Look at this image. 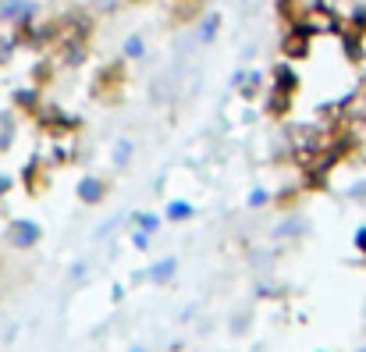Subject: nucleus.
I'll list each match as a JSON object with an SVG mask.
<instances>
[{
    "label": "nucleus",
    "mask_w": 366,
    "mask_h": 352,
    "mask_svg": "<svg viewBox=\"0 0 366 352\" xmlns=\"http://www.w3.org/2000/svg\"><path fill=\"white\" fill-rule=\"evenodd\" d=\"M128 160H132V139H118V143H114V164L125 167Z\"/></svg>",
    "instance_id": "obj_8"
},
{
    "label": "nucleus",
    "mask_w": 366,
    "mask_h": 352,
    "mask_svg": "<svg viewBox=\"0 0 366 352\" xmlns=\"http://www.w3.org/2000/svg\"><path fill=\"white\" fill-rule=\"evenodd\" d=\"M167 217H171V221H189V217H192V203H185V199H174V203L167 207Z\"/></svg>",
    "instance_id": "obj_9"
},
{
    "label": "nucleus",
    "mask_w": 366,
    "mask_h": 352,
    "mask_svg": "<svg viewBox=\"0 0 366 352\" xmlns=\"http://www.w3.org/2000/svg\"><path fill=\"white\" fill-rule=\"evenodd\" d=\"M299 231H306V221H302V217L284 221V224H277V228H274V235H277V238H284V235H299Z\"/></svg>",
    "instance_id": "obj_10"
},
{
    "label": "nucleus",
    "mask_w": 366,
    "mask_h": 352,
    "mask_svg": "<svg viewBox=\"0 0 366 352\" xmlns=\"http://www.w3.org/2000/svg\"><path fill=\"white\" fill-rule=\"evenodd\" d=\"M217 29H221V18H217V15H206V18H203V26H199V40H203V43H210V40L217 36Z\"/></svg>",
    "instance_id": "obj_6"
},
{
    "label": "nucleus",
    "mask_w": 366,
    "mask_h": 352,
    "mask_svg": "<svg viewBox=\"0 0 366 352\" xmlns=\"http://www.w3.org/2000/svg\"><path fill=\"white\" fill-rule=\"evenodd\" d=\"M8 185H11V178H4V175H0V192H8Z\"/></svg>",
    "instance_id": "obj_17"
},
{
    "label": "nucleus",
    "mask_w": 366,
    "mask_h": 352,
    "mask_svg": "<svg viewBox=\"0 0 366 352\" xmlns=\"http://www.w3.org/2000/svg\"><path fill=\"white\" fill-rule=\"evenodd\" d=\"M0 15L22 22V18H29V15H33V4H29V0H4V4H0Z\"/></svg>",
    "instance_id": "obj_2"
},
{
    "label": "nucleus",
    "mask_w": 366,
    "mask_h": 352,
    "mask_svg": "<svg viewBox=\"0 0 366 352\" xmlns=\"http://www.w3.org/2000/svg\"><path fill=\"white\" fill-rule=\"evenodd\" d=\"M11 238H15V246H18V249H29V246H36V242H40V224H33V221H15Z\"/></svg>",
    "instance_id": "obj_1"
},
{
    "label": "nucleus",
    "mask_w": 366,
    "mask_h": 352,
    "mask_svg": "<svg viewBox=\"0 0 366 352\" xmlns=\"http://www.w3.org/2000/svg\"><path fill=\"white\" fill-rule=\"evenodd\" d=\"M174 270H178V260H171V256H167V260H160V263H153V267H150V277H153V281H167Z\"/></svg>",
    "instance_id": "obj_5"
},
{
    "label": "nucleus",
    "mask_w": 366,
    "mask_h": 352,
    "mask_svg": "<svg viewBox=\"0 0 366 352\" xmlns=\"http://www.w3.org/2000/svg\"><path fill=\"white\" fill-rule=\"evenodd\" d=\"M352 246H355L359 253H366V224H359V228H355V235H352Z\"/></svg>",
    "instance_id": "obj_14"
},
{
    "label": "nucleus",
    "mask_w": 366,
    "mask_h": 352,
    "mask_svg": "<svg viewBox=\"0 0 366 352\" xmlns=\"http://www.w3.org/2000/svg\"><path fill=\"white\" fill-rule=\"evenodd\" d=\"M352 199H366V182H359V185L352 189Z\"/></svg>",
    "instance_id": "obj_16"
},
{
    "label": "nucleus",
    "mask_w": 366,
    "mask_h": 352,
    "mask_svg": "<svg viewBox=\"0 0 366 352\" xmlns=\"http://www.w3.org/2000/svg\"><path fill=\"white\" fill-rule=\"evenodd\" d=\"M274 86H277V93H292V89L299 86V79H295L292 68H277V72H274Z\"/></svg>",
    "instance_id": "obj_4"
},
{
    "label": "nucleus",
    "mask_w": 366,
    "mask_h": 352,
    "mask_svg": "<svg viewBox=\"0 0 366 352\" xmlns=\"http://www.w3.org/2000/svg\"><path fill=\"white\" fill-rule=\"evenodd\" d=\"M125 54H128V57H143V54H146V43H143L139 36H128V40H125Z\"/></svg>",
    "instance_id": "obj_12"
},
{
    "label": "nucleus",
    "mask_w": 366,
    "mask_h": 352,
    "mask_svg": "<svg viewBox=\"0 0 366 352\" xmlns=\"http://www.w3.org/2000/svg\"><path fill=\"white\" fill-rule=\"evenodd\" d=\"M11 143V114H0V150Z\"/></svg>",
    "instance_id": "obj_13"
},
{
    "label": "nucleus",
    "mask_w": 366,
    "mask_h": 352,
    "mask_svg": "<svg viewBox=\"0 0 366 352\" xmlns=\"http://www.w3.org/2000/svg\"><path fill=\"white\" fill-rule=\"evenodd\" d=\"M267 199H270V192H263V189H256V192L249 196V203H253V207H263Z\"/></svg>",
    "instance_id": "obj_15"
},
{
    "label": "nucleus",
    "mask_w": 366,
    "mask_h": 352,
    "mask_svg": "<svg viewBox=\"0 0 366 352\" xmlns=\"http://www.w3.org/2000/svg\"><path fill=\"white\" fill-rule=\"evenodd\" d=\"M79 199L82 203H100L104 199V182L100 178H82L79 182Z\"/></svg>",
    "instance_id": "obj_3"
},
{
    "label": "nucleus",
    "mask_w": 366,
    "mask_h": 352,
    "mask_svg": "<svg viewBox=\"0 0 366 352\" xmlns=\"http://www.w3.org/2000/svg\"><path fill=\"white\" fill-rule=\"evenodd\" d=\"M135 224H139V231H146V235H150V231H157V228H160V217H157V214H135Z\"/></svg>",
    "instance_id": "obj_11"
},
{
    "label": "nucleus",
    "mask_w": 366,
    "mask_h": 352,
    "mask_svg": "<svg viewBox=\"0 0 366 352\" xmlns=\"http://www.w3.org/2000/svg\"><path fill=\"white\" fill-rule=\"evenodd\" d=\"M359 352H366V348H359Z\"/></svg>",
    "instance_id": "obj_18"
},
{
    "label": "nucleus",
    "mask_w": 366,
    "mask_h": 352,
    "mask_svg": "<svg viewBox=\"0 0 366 352\" xmlns=\"http://www.w3.org/2000/svg\"><path fill=\"white\" fill-rule=\"evenodd\" d=\"M284 50H288L292 57H302V54H306V33H302V29H295V33H292V40L284 43Z\"/></svg>",
    "instance_id": "obj_7"
}]
</instances>
